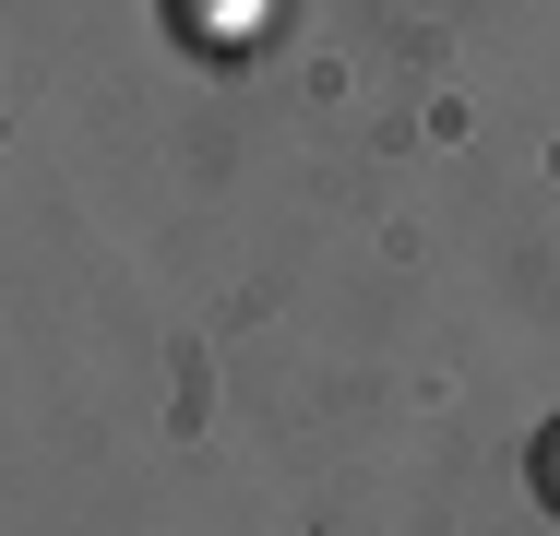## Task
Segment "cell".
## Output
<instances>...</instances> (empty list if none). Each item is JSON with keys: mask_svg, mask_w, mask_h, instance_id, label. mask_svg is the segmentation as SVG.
<instances>
[{"mask_svg": "<svg viewBox=\"0 0 560 536\" xmlns=\"http://www.w3.org/2000/svg\"><path fill=\"white\" fill-rule=\"evenodd\" d=\"M525 489H537V501H549V525H560V418L537 429V441H525Z\"/></svg>", "mask_w": 560, "mask_h": 536, "instance_id": "1", "label": "cell"}]
</instances>
